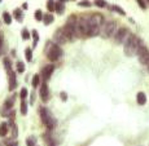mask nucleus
<instances>
[{"label":"nucleus","mask_w":149,"mask_h":146,"mask_svg":"<svg viewBox=\"0 0 149 146\" xmlns=\"http://www.w3.org/2000/svg\"><path fill=\"white\" fill-rule=\"evenodd\" d=\"M17 71L18 73H23V71H25V65H23V62H17Z\"/></svg>","instance_id":"nucleus-28"},{"label":"nucleus","mask_w":149,"mask_h":146,"mask_svg":"<svg viewBox=\"0 0 149 146\" xmlns=\"http://www.w3.org/2000/svg\"><path fill=\"white\" fill-rule=\"evenodd\" d=\"M8 126L9 124L5 123V122L0 124V136H1V137H5V136L8 135V128H9Z\"/></svg>","instance_id":"nucleus-15"},{"label":"nucleus","mask_w":149,"mask_h":146,"mask_svg":"<svg viewBox=\"0 0 149 146\" xmlns=\"http://www.w3.org/2000/svg\"><path fill=\"white\" fill-rule=\"evenodd\" d=\"M7 146H17V142H14V141H9L7 143Z\"/></svg>","instance_id":"nucleus-38"},{"label":"nucleus","mask_w":149,"mask_h":146,"mask_svg":"<svg viewBox=\"0 0 149 146\" xmlns=\"http://www.w3.org/2000/svg\"><path fill=\"white\" fill-rule=\"evenodd\" d=\"M136 102H138V105H140V106H143V105L146 104V94L144 92H139L138 96H136Z\"/></svg>","instance_id":"nucleus-14"},{"label":"nucleus","mask_w":149,"mask_h":146,"mask_svg":"<svg viewBox=\"0 0 149 146\" xmlns=\"http://www.w3.org/2000/svg\"><path fill=\"white\" fill-rule=\"evenodd\" d=\"M55 11H56L59 14H62V13H64V11H65L64 3H60V1H57V3L55 4Z\"/></svg>","instance_id":"nucleus-17"},{"label":"nucleus","mask_w":149,"mask_h":146,"mask_svg":"<svg viewBox=\"0 0 149 146\" xmlns=\"http://www.w3.org/2000/svg\"><path fill=\"white\" fill-rule=\"evenodd\" d=\"M117 31V23L114 21H104L100 27V34L104 39H109V38H113L114 32Z\"/></svg>","instance_id":"nucleus-3"},{"label":"nucleus","mask_w":149,"mask_h":146,"mask_svg":"<svg viewBox=\"0 0 149 146\" xmlns=\"http://www.w3.org/2000/svg\"><path fill=\"white\" fill-rule=\"evenodd\" d=\"M43 22H44V25H51V23L53 22V16H52L51 13L43 16Z\"/></svg>","instance_id":"nucleus-18"},{"label":"nucleus","mask_w":149,"mask_h":146,"mask_svg":"<svg viewBox=\"0 0 149 146\" xmlns=\"http://www.w3.org/2000/svg\"><path fill=\"white\" fill-rule=\"evenodd\" d=\"M146 67H148V70H149V65H148V66H146Z\"/></svg>","instance_id":"nucleus-40"},{"label":"nucleus","mask_w":149,"mask_h":146,"mask_svg":"<svg viewBox=\"0 0 149 146\" xmlns=\"http://www.w3.org/2000/svg\"><path fill=\"white\" fill-rule=\"evenodd\" d=\"M53 39H55V42H56L57 44H65V43L68 42V39H66V38H65V35L62 34L61 28H59V30H57L56 32H55Z\"/></svg>","instance_id":"nucleus-12"},{"label":"nucleus","mask_w":149,"mask_h":146,"mask_svg":"<svg viewBox=\"0 0 149 146\" xmlns=\"http://www.w3.org/2000/svg\"><path fill=\"white\" fill-rule=\"evenodd\" d=\"M52 146H56V145H52Z\"/></svg>","instance_id":"nucleus-41"},{"label":"nucleus","mask_w":149,"mask_h":146,"mask_svg":"<svg viewBox=\"0 0 149 146\" xmlns=\"http://www.w3.org/2000/svg\"><path fill=\"white\" fill-rule=\"evenodd\" d=\"M4 65H5V69L9 73V71H11V61H9L8 58H4Z\"/></svg>","instance_id":"nucleus-33"},{"label":"nucleus","mask_w":149,"mask_h":146,"mask_svg":"<svg viewBox=\"0 0 149 146\" xmlns=\"http://www.w3.org/2000/svg\"><path fill=\"white\" fill-rule=\"evenodd\" d=\"M130 35H131V32H130L128 28L127 27H121L114 32L113 39H114V42L117 43V44H123V43L128 39Z\"/></svg>","instance_id":"nucleus-7"},{"label":"nucleus","mask_w":149,"mask_h":146,"mask_svg":"<svg viewBox=\"0 0 149 146\" xmlns=\"http://www.w3.org/2000/svg\"><path fill=\"white\" fill-rule=\"evenodd\" d=\"M33 38H34V47H35L37 43H38V40H39V35H38L37 30H33Z\"/></svg>","instance_id":"nucleus-30"},{"label":"nucleus","mask_w":149,"mask_h":146,"mask_svg":"<svg viewBox=\"0 0 149 146\" xmlns=\"http://www.w3.org/2000/svg\"><path fill=\"white\" fill-rule=\"evenodd\" d=\"M112 9H113V11H115L118 14H122V16H124V14H126V12H124L122 8H119L118 5H112Z\"/></svg>","instance_id":"nucleus-24"},{"label":"nucleus","mask_w":149,"mask_h":146,"mask_svg":"<svg viewBox=\"0 0 149 146\" xmlns=\"http://www.w3.org/2000/svg\"><path fill=\"white\" fill-rule=\"evenodd\" d=\"M95 5L98 8H104V7H106V1L105 0H95Z\"/></svg>","instance_id":"nucleus-25"},{"label":"nucleus","mask_w":149,"mask_h":146,"mask_svg":"<svg viewBox=\"0 0 149 146\" xmlns=\"http://www.w3.org/2000/svg\"><path fill=\"white\" fill-rule=\"evenodd\" d=\"M14 100H16V94H13V96H11L8 100H7L5 102H4V109L5 110H9L12 106H13V104H14Z\"/></svg>","instance_id":"nucleus-16"},{"label":"nucleus","mask_w":149,"mask_h":146,"mask_svg":"<svg viewBox=\"0 0 149 146\" xmlns=\"http://www.w3.org/2000/svg\"><path fill=\"white\" fill-rule=\"evenodd\" d=\"M21 98L22 100H25L26 97H27V89H26V88H22V89H21Z\"/></svg>","instance_id":"nucleus-32"},{"label":"nucleus","mask_w":149,"mask_h":146,"mask_svg":"<svg viewBox=\"0 0 149 146\" xmlns=\"http://www.w3.org/2000/svg\"><path fill=\"white\" fill-rule=\"evenodd\" d=\"M79 7H90L91 3L88 1V0H83V1H80V3H78Z\"/></svg>","instance_id":"nucleus-34"},{"label":"nucleus","mask_w":149,"mask_h":146,"mask_svg":"<svg viewBox=\"0 0 149 146\" xmlns=\"http://www.w3.org/2000/svg\"><path fill=\"white\" fill-rule=\"evenodd\" d=\"M14 17L17 18V20H21V18H22V12H21V9H16V11H14Z\"/></svg>","instance_id":"nucleus-31"},{"label":"nucleus","mask_w":149,"mask_h":146,"mask_svg":"<svg viewBox=\"0 0 149 146\" xmlns=\"http://www.w3.org/2000/svg\"><path fill=\"white\" fill-rule=\"evenodd\" d=\"M87 22V36L93 38L100 34V27L102 25V17L100 14H91L86 17Z\"/></svg>","instance_id":"nucleus-1"},{"label":"nucleus","mask_w":149,"mask_h":146,"mask_svg":"<svg viewBox=\"0 0 149 146\" xmlns=\"http://www.w3.org/2000/svg\"><path fill=\"white\" fill-rule=\"evenodd\" d=\"M17 87V80H16V74L13 73V71H9V85H8V88H9V91H13L14 88Z\"/></svg>","instance_id":"nucleus-13"},{"label":"nucleus","mask_w":149,"mask_h":146,"mask_svg":"<svg viewBox=\"0 0 149 146\" xmlns=\"http://www.w3.org/2000/svg\"><path fill=\"white\" fill-rule=\"evenodd\" d=\"M74 32H75V36L78 38H87V22H86V17L79 18V20L75 21Z\"/></svg>","instance_id":"nucleus-5"},{"label":"nucleus","mask_w":149,"mask_h":146,"mask_svg":"<svg viewBox=\"0 0 149 146\" xmlns=\"http://www.w3.org/2000/svg\"><path fill=\"white\" fill-rule=\"evenodd\" d=\"M25 57L27 61H31V59H33V51H31L30 48H26L25 49Z\"/></svg>","instance_id":"nucleus-23"},{"label":"nucleus","mask_w":149,"mask_h":146,"mask_svg":"<svg viewBox=\"0 0 149 146\" xmlns=\"http://www.w3.org/2000/svg\"><path fill=\"white\" fill-rule=\"evenodd\" d=\"M39 114H40V119H42L43 124H44L47 128L52 129L56 127V119L52 116L51 111L48 109H45V107H42V109L39 110Z\"/></svg>","instance_id":"nucleus-4"},{"label":"nucleus","mask_w":149,"mask_h":146,"mask_svg":"<svg viewBox=\"0 0 149 146\" xmlns=\"http://www.w3.org/2000/svg\"><path fill=\"white\" fill-rule=\"evenodd\" d=\"M21 114L22 115L27 114V104H26L25 100H22V102H21Z\"/></svg>","instance_id":"nucleus-21"},{"label":"nucleus","mask_w":149,"mask_h":146,"mask_svg":"<svg viewBox=\"0 0 149 146\" xmlns=\"http://www.w3.org/2000/svg\"><path fill=\"white\" fill-rule=\"evenodd\" d=\"M26 145L27 146H37V138L33 137V136H29L27 140H26Z\"/></svg>","instance_id":"nucleus-19"},{"label":"nucleus","mask_w":149,"mask_h":146,"mask_svg":"<svg viewBox=\"0 0 149 146\" xmlns=\"http://www.w3.org/2000/svg\"><path fill=\"white\" fill-rule=\"evenodd\" d=\"M3 20H4V22H5L7 25H11L12 23V16L8 13V12H4L3 13Z\"/></svg>","instance_id":"nucleus-20"},{"label":"nucleus","mask_w":149,"mask_h":146,"mask_svg":"<svg viewBox=\"0 0 149 146\" xmlns=\"http://www.w3.org/2000/svg\"><path fill=\"white\" fill-rule=\"evenodd\" d=\"M40 98L43 100L44 102L48 101V98H49V91H48V87H47V83H43L42 85H40Z\"/></svg>","instance_id":"nucleus-11"},{"label":"nucleus","mask_w":149,"mask_h":146,"mask_svg":"<svg viewBox=\"0 0 149 146\" xmlns=\"http://www.w3.org/2000/svg\"><path fill=\"white\" fill-rule=\"evenodd\" d=\"M53 70H55V66L53 65H47L44 69L42 70V75H40V78H43L47 82L48 79L51 78V75L53 74Z\"/></svg>","instance_id":"nucleus-10"},{"label":"nucleus","mask_w":149,"mask_h":146,"mask_svg":"<svg viewBox=\"0 0 149 146\" xmlns=\"http://www.w3.org/2000/svg\"><path fill=\"white\" fill-rule=\"evenodd\" d=\"M62 56V51L61 48L57 44H51V48H49V52H47V57L51 61H57L60 57Z\"/></svg>","instance_id":"nucleus-8"},{"label":"nucleus","mask_w":149,"mask_h":146,"mask_svg":"<svg viewBox=\"0 0 149 146\" xmlns=\"http://www.w3.org/2000/svg\"><path fill=\"white\" fill-rule=\"evenodd\" d=\"M141 45H143V43H141L140 38H138L136 35H130L128 39L123 43V51L126 56L128 57L136 56Z\"/></svg>","instance_id":"nucleus-2"},{"label":"nucleus","mask_w":149,"mask_h":146,"mask_svg":"<svg viewBox=\"0 0 149 146\" xmlns=\"http://www.w3.org/2000/svg\"><path fill=\"white\" fill-rule=\"evenodd\" d=\"M60 3H65V0H59Z\"/></svg>","instance_id":"nucleus-39"},{"label":"nucleus","mask_w":149,"mask_h":146,"mask_svg":"<svg viewBox=\"0 0 149 146\" xmlns=\"http://www.w3.org/2000/svg\"><path fill=\"white\" fill-rule=\"evenodd\" d=\"M21 36H22L23 40H27L29 38H30V34H29V31L26 30V28H23V30H22V34H21Z\"/></svg>","instance_id":"nucleus-29"},{"label":"nucleus","mask_w":149,"mask_h":146,"mask_svg":"<svg viewBox=\"0 0 149 146\" xmlns=\"http://www.w3.org/2000/svg\"><path fill=\"white\" fill-rule=\"evenodd\" d=\"M0 3H1V0H0Z\"/></svg>","instance_id":"nucleus-42"},{"label":"nucleus","mask_w":149,"mask_h":146,"mask_svg":"<svg viewBox=\"0 0 149 146\" xmlns=\"http://www.w3.org/2000/svg\"><path fill=\"white\" fill-rule=\"evenodd\" d=\"M34 17H35V20H37V21H40V20H43V13H42V11H40V9H38V11H35V13H34Z\"/></svg>","instance_id":"nucleus-26"},{"label":"nucleus","mask_w":149,"mask_h":146,"mask_svg":"<svg viewBox=\"0 0 149 146\" xmlns=\"http://www.w3.org/2000/svg\"><path fill=\"white\" fill-rule=\"evenodd\" d=\"M136 1H138V4H139V7H140V8H143V9L146 8V4L144 3L143 0H136Z\"/></svg>","instance_id":"nucleus-35"},{"label":"nucleus","mask_w":149,"mask_h":146,"mask_svg":"<svg viewBox=\"0 0 149 146\" xmlns=\"http://www.w3.org/2000/svg\"><path fill=\"white\" fill-rule=\"evenodd\" d=\"M40 80H42L40 75H35L34 78H33V87H34V88H37L38 85L40 84Z\"/></svg>","instance_id":"nucleus-22"},{"label":"nucleus","mask_w":149,"mask_h":146,"mask_svg":"<svg viewBox=\"0 0 149 146\" xmlns=\"http://www.w3.org/2000/svg\"><path fill=\"white\" fill-rule=\"evenodd\" d=\"M47 8H48V11L49 12H55V1L53 0H48Z\"/></svg>","instance_id":"nucleus-27"},{"label":"nucleus","mask_w":149,"mask_h":146,"mask_svg":"<svg viewBox=\"0 0 149 146\" xmlns=\"http://www.w3.org/2000/svg\"><path fill=\"white\" fill-rule=\"evenodd\" d=\"M136 56L139 57V61H140L141 65H144V66H148L149 65V51L145 45H141Z\"/></svg>","instance_id":"nucleus-9"},{"label":"nucleus","mask_w":149,"mask_h":146,"mask_svg":"<svg viewBox=\"0 0 149 146\" xmlns=\"http://www.w3.org/2000/svg\"><path fill=\"white\" fill-rule=\"evenodd\" d=\"M3 40H4V36H3V34L0 32V49H1V47H3Z\"/></svg>","instance_id":"nucleus-37"},{"label":"nucleus","mask_w":149,"mask_h":146,"mask_svg":"<svg viewBox=\"0 0 149 146\" xmlns=\"http://www.w3.org/2000/svg\"><path fill=\"white\" fill-rule=\"evenodd\" d=\"M61 98H62V101H66V100H68V96H66V93L65 92L61 93Z\"/></svg>","instance_id":"nucleus-36"},{"label":"nucleus","mask_w":149,"mask_h":146,"mask_svg":"<svg viewBox=\"0 0 149 146\" xmlns=\"http://www.w3.org/2000/svg\"><path fill=\"white\" fill-rule=\"evenodd\" d=\"M75 18L74 17H71V18H69L68 20V23L64 26V27L61 28V31H62V34L65 35V38L68 39V42L69 40H71V39H74V36H75V32H74V26H75Z\"/></svg>","instance_id":"nucleus-6"}]
</instances>
